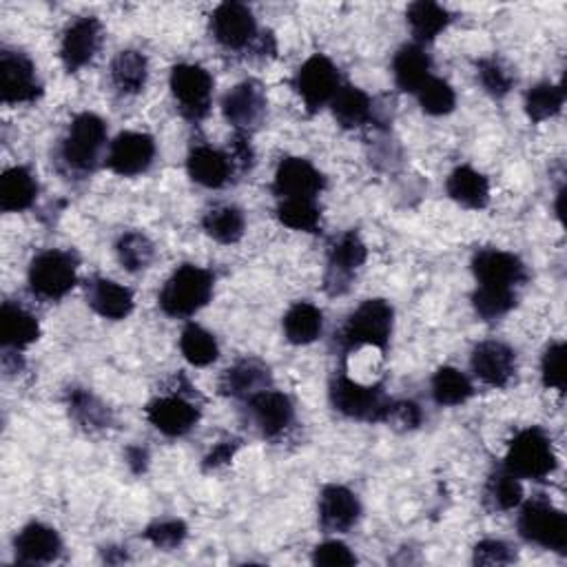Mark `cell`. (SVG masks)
Returning <instances> with one entry per match:
<instances>
[{
    "mask_svg": "<svg viewBox=\"0 0 567 567\" xmlns=\"http://www.w3.org/2000/svg\"><path fill=\"white\" fill-rule=\"evenodd\" d=\"M519 534L545 550L565 552L567 547V519L547 502L534 499L523 506L519 515Z\"/></svg>",
    "mask_w": 567,
    "mask_h": 567,
    "instance_id": "52a82bcc",
    "label": "cell"
},
{
    "mask_svg": "<svg viewBox=\"0 0 567 567\" xmlns=\"http://www.w3.org/2000/svg\"><path fill=\"white\" fill-rule=\"evenodd\" d=\"M319 208L313 200H304V197H289L281 200L277 206V220L295 231H306V233H315V229L319 227Z\"/></svg>",
    "mask_w": 567,
    "mask_h": 567,
    "instance_id": "ab89813d",
    "label": "cell"
},
{
    "mask_svg": "<svg viewBox=\"0 0 567 567\" xmlns=\"http://www.w3.org/2000/svg\"><path fill=\"white\" fill-rule=\"evenodd\" d=\"M116 253H118L120 264L129 273H137V270H145L152 266V262L156 257V246L145 233L131 231L118 240Z\"/></svg>",
    "mask_w": 567,
    "mask_h": 567,
    "instance_id": "74e56055",
    "label": "cell"
},
{
    "mask_svg": "<svg viewBox=\"0 0 567 567\" xmlns=\"http://www.w3.org/2000/svg\"><path fill=\"white\" fill-rule=\"evenodd\" d=\"M210 34L225 49L242 51L253 47L257 36V23L253 12L242 3H222L210 16Z\"/></svg>",
    "mask_w": 567,
    "mask_h": 567,
    "instance_id": "4fadbf2b",
    "label": "cell"
},
{
    "mask_svg": "<svg viewBox=\"0 0 567 567\" xmlns=\"http://www.w3.org/2000/svg\"><path fill=\"white\" fill-rule=\"evenodd\" d=\"M541 375L547 388H556L558 393L565 390V343L554 341L547 346L541 360Z\"/></svg>",
    "mask_w": 567,
    "mask_h": 567,
    "instance_id": "bcb514c9",
    "label": "cell"
},
{
    "mask_svg": "<svg viewBox=\"0 0 567 567\" xmlns=\"http://www.w3.org/2000/svg\"><path fill=\"white\" fill-rule=\"evenodd\" d=\"M102 45V25L94 16H83L71 23L62 36L60 58L69 74L83 69L94 60Z\"/></svg>",
    "mask_w": 567,
    "mask_h": 567,
    "instance_id": "ac0fdd59",
    "label": "cell"
},
{
    "mask_svg": "<svg viewBox=\"0 0 567 567\" xmlns=\"http://www.w3.org/2000/svg\"><path fill=\"white\" fill-rule=\"evenodd\" d=\"M40 337L38 319L14 302L3 304L0 313V341L5 350H23Z\"/></svg>",
    "mask_w": 567,
    "mask_h": 567,
    "instance_id": "4316f807",
    "label": "cell"
},
{
    "mask_svg": "<svg viewBox=\"0 0 567 567\" xmlns=\"http://www.w3.org/2000/svg\"><path fill=\"white\" fill-rule=\"evenodd\" d=\"M393 306L386 300H369L358 311H352L346 319L339 343L343 350H354L362 346H375L386 350L393 333Z\"/></svg>",
    "mask_w": 567,
    "mask_h": 567,
    "instance_id": "277c9868",
    "label": "cell"
},
{
    "mask_svg": "<svg viewBox=\"0 0 567 567\" xmlns=\"http://www.w3.org/2000/svg\"><path fill=\"white\" fill-rule=\"evenodd\" d=\"M448 195L466 208H485L490 202V182L472 167H457L448 182Z\"/></svg>",
    "mask_w": 567,
    "mask_h": 567,
    "instance_id": "f546056e",
    "label": "cell"
},
{
    "mask_svg": "<svg viewBox=\"0 0 567 567\" xmlns=\"http://www.w3.org/2000/svg\"><path fill=\"white\" fill-rule=\"evenodd\" d=\"M16 560L23 565H40L51 563L62 552V541L58 532L43 523H29L21 530V534L14 541Z\"/></svg>",
    "mask_w": 567,
    "mask_h": 567,
    "instance_id": "603a6c76",
    "label": "cell"
},
{
    "mask_svg": "<svg viewBox=\"0 0 567 567\" xmlns=\"http://www.w3.org/2000/svg\"><path fill=\"white\" fill-rule=\"evenodd\" d=\"M295 92L306 105L309 113H317L326 102H330L337 94L339 85V71L337 67L322 53L309 58L293 81Z\"/></svg>",
    "mask_w": 567,
    "mask_h": 567,
    "instance_id": "9c48e42d",
    "label": "cell"
},
{
    "mask_svg": "<svg viewBox=\"0 0 567 567\" xmlns=\"http://www.w3.org/2000/svg\"><path fill=\"white\" fill-rule=\"evenodd\" d=\"M472 306L476 315L485 322L502 319L517 306L515 289H499V287H479L472 295Z\"/></svg>",
    "mask_w": 567,
    "mask_h": 567,
    "instance_id": "60d3db41",
    "label": "cell"
},
{
    "mask_svg": "<svg viewBox=\"0 0 567 567\" xmlns=\"http://www.w3.org/2000/svg\"><path fill=\"white\" fill-rule=\"evenodd\" d=\"M38 195V182L25 167L8 169L0 178V208L14 213L27 210Z\"/></svg>",
    "mask_w": 567,
    "mask_h": 567,
    "instance_id": "83f0119b",
    "label": "cell"
},
{
    "mask_svg": "<svg viewBox=\"0 0 567 567\" xmlns=\"http://www.w3.org/2000/svg\"><path fill=\"white\" fill-rule=\"evenodd\" d=\"M324 328V315L317 306L309 302H298L289 309V313L284 315V333L287 339L298 346L313 343Z\"/></svg>",
    "mask_w": 567,
    "mask_h": 567,
    "instance_id": "d6a6232c",
    "label": "cell"
},
{
    "mask_svg": "<svg viewBox=\"0 0 567 567\" xmlns=\"http://www.w3.org/2000/svg\"><path fill=\"white\" fill-rule=\"evenodd\" d=\"M330 401L337 412L358 421H384L393 406L382 386L358 384L343 373L330 384Z\"/></svg>",
    "mask_w": 567,
    "mask_h": 567,
    "instance_id": "8992f818",
    "label": "cell"
},
{
    "mask_svg": "<svg viewBox=\"0 0 567 567\" xmlns=\"http://www.w3.org/2000/svg\"><path fill=\"white\" fill-rule=\"evenodd\" d=\"M417 96H419L421 109L429 116H446L457 105L455 89L442 79H431L417 92Z\"/></svg>",
    "mask_w": 567,
    "mask_h": 567,
    "instance_id": "7bdbcfd3",
    "label": "cell"
},
{
    "mask_svg": "<svg viewBox=\"0 0 567 567\" xmlns=\"http://www.w3.org/2000/svg\"><path fill=\"white\" fill-rule=\"evenodd\" d=\"M180 350L184 360L193 366H208L218 360L220 348L216 337L197 324H189L180 337Z\"/></svg>",
    "mask_w": 567,
    "mask_h": 567,
    "instance_id": "d590c367",
    "label": "cell"
},
{
    "mask_svg": "<svg viewBox=\"0 0 567 567\" xmlns=\"http://www.w3.org/2000/svg\"><path fill=\"white\" fill-rule=\"evenodd\" d=\"M523 502V485L506 468L490 476L485 485V504L492 510H512Z\"/></svg>",
    "mask_w": 567,
    "mask_h": 567,
    "instance_id": "f35d334b",
    "label": "cell"
},
{
    "mask_svg": "<svg viewBox=\"0 0 567 567\" xmlns=\"http://www.w3.org/2000/svg\"><path fill=\"white\" fill-rule=\"evenodd\" d=\"M563 100H565V94L560 87H556L552 83H541L528 92L526 111H528L530 120L543 122V120H550L560 113Z\"/></svg>",
    "mask_w": 567,
    "mask_h": 567,
    "instance_id": "b9f144b4",
    "label": "cell"
},
{
    "mask_svg": "<svg viewBox=\"0 0 567 567\" xmlns=\"http://www.w3.org/2000/svg\"><path fill=\"white\" fill-rule=\"evenodd\" d=\"M231 160H233V167L240 169V171H249L255 162V152L251 147V140L246 133H238L231 137Z\"/></svg>",
    "mask_w": 567,
    "mask_h": 567,
    "instance_id": "f907efd6",
    "label": "cell"
},
{
    "mask_svg": "<svg viewBox=\"0 0 567 567\" xmlns=\"http://www.w3.org/2000/svg\"><path fill=\"white\" fill-rule=\"evenodd\" d=\"M173 98L189 120H202L210 109L213 79L200 64H178L171 71Z\"/></svg>",
    "mask_w": 567,
    "mask_h": 567,
    "instance_id": "ba28073f",
    "label": "cell"
},
{
    "mask_svg": "<svg viewBox=\"0 0 567 567\" xmlns=\"http://www.w3.org/2000/svg\"><path fill=\"white\" fill-rule=\"evenodd\" d=\"M504 468L517 479H547L556 470V453L552 439L541 429L521 431L510 442Z\"/></svg>",
    "mask_w": 567,
    "mask_h": 567,
    "instance_id": "5b68a950",
    "label": "cell"
},
{
    "mask_svg": "<svg viewBox=\"0 0 567 567\" xmlns=\"http://www.w3.org/2000/svg\"><path fill=\"white\" fill-rule=\"evenodd\" d=\"M326 180L324 176L304 158H284L275 171L273 191L281 200L289 197H304L315 200L319 191L324 189Z\"/></svg>",
    "mask_w": 567,
    "mask_h": 567,
    "instance_id": "d6986e66",
    "label": "cell"
},
{
    "mask_svg": "<svg viewBox=\"0 0 567 567\" xmlns=\"http://www.w3.org/2000/svg\"><path fill=\"white\" fill-rule=\"evenodd\" d=\"M213 295V275L195 264H182L160 291V309L169 317H191L208 304Z\"/></svg>",
    "mask_w": 567,
    "mask_h": 567,
    "instance_id": "6da1fadb",
    "label": "cell"
},
{
    "mask_svg": "<svg viewBox=\"0 0 567 567\" xmlns=\"http://www.w3.org/2000/svg\"><path fill=\"white\" fill-rule=\"evenodd\" d=\"M107 140V124L96 113H81L69 124L60 145L62 165L79 176L94 171Z\"/></svg>",
    "mask_w": 567,
    "mask_h": 567,
    "instance_id": "7a4b0ae2",
    "label": "cell"
},
{
    "mask_svg": "<svg viewBox=\"0 0 567 567\" xmlns=\"http://www.w3.org/2000/svg\"><path fill=\"white\" fill-rule=\"evenodd\" d=\"M186 534H189V528H186L184 521H180V519H162V521H156V523H152L147 528L145 539L149 543H154L156 547H160V550H173V547L184 543Z\"/></svg>",
    "mask_w": 567,
    "mask_h": 567,
    "instance_id": "f6af8a7d",
    "label": "cell"
},
{
    "mask_svg": "<svg viewBox=\"0 0 567 567\" xmlns=\"http://www.w3.org/2000/svg\"><path fill=\"white\" fill-rule=\"evenodd\" d=\"M154 158L156 140L149 133L124 131L111 142L107 167L122 178H133L145 173L154 165Z\"/></svg>",
    "mask_w": 567,
    "mask_h": 567,
    "instance_id": "7c38bea8",
    "label": "cell"
},
{
    "mask_svg": "<svg viewBox=\"0 0 567 567\" xmlns=\"http://www.w3.org/2000/svg\"><path fill=\"white\" fill-rule=\"evenodd\" d=\"M472 373L492 388H506L517 373V354L504 341H481L472 350Z\"/></svg>",
    "mask_w": 567,
    "mask_h": 567,
    "instance_id": "2e32d148",
    "label": "cell"
},
{
    "mask_svg": "<svg viewBox=\"0 0 567 567\" xmlns=\"http://www.w3.org/2000/svg\"><path fill=\"white\" fill-rule=\"evenodd\" d=\"M472 395H474V388L461 371H457L453 366H444L435 373L433 397L439 406H459V403H466Z\"/></svg>",
    "mask_w": 567,
    "mask_h": 567,
    "instance_id": "8d00e7d4",
    "label": "cell"
},
{
    "mask_svg": "<svg viewBox=\"0 0 567 567\" xmlns=\"http://www.w3.org/2000/svg\"><path fill=\"white\" fill-rule=\"evenodd\" d=\"M431 69H433L431 56L425 53L419 45L401 47L393 60L395 83L401 92H408V94H417L425 83L433 79Z\"/></svg>",
    "mask_w": 567,
    "mask_h": 567,
    "instance_id": "cb8c5ba5",
    "label": "cell"
},
{
    "mask_svg": "<svg viewBox=\"0 0 567 567\" xmlns=\"http://www.w3.org/2000/svg\"><path fill=\"white\" fill-rule=\"evenodd\" d=\"M69 412L87 431H102L111 423L109 408L98 397H94L89 390L83 388L69 390Z\"/></svg>",
    "mask_w": 567,
    "mask_h": 567,
    "instance_id": "e575fe53",
    "label": "cell"
},
{
    "mask_svg": "<svg viewBox=\"0 0 567 567\" xmlns=\"http://www.w3.org/2000/svg\"><path fill=\"white\" fill-rule=\"evenodd\" d=\"M313 560L326 567H341V565H354L358 563V556H354L348 550V545H343L341 541H326L315 547Z\"/></svg>",
    "mask_w": 567,
    "mask_h": 567,
    "instance_id": "c3c4849f",
    "label": "cell"
},
{
    "mask_svg": "<svg viewBox=\"0 0 567 567\" xmlns=\"http://www.w3.org/2000/svg\"><path fill=\"white\" fill-rule=\"evenodd\" d=\"M238 448H240V439H236V437H229V439L216 444V448H213L204 459V470H216V468L227 466L233 459V455L238 453Z\"/></svg>",
    "mask_w": 567,
    "mask_h": 567,
    "instance_id": "816d5d0a",
    "label": "cell"
},
{
    "mask_svg": "<svg viewBox=\"0 0 567 567\" xmlns=\"http://www.w3.org/2000/svg\"><path fill=\"white\" fill-rule=\"evenodd\" d=\"M222 113L238 133L255 131L266 118V94L260 83L246 81L236 85L222 100Z\"/></svg>",
    "mask_w": 567,
    "mask_h": 567,
    "instance_id": "e0dca14e",
    "label": "cell"
},
{
    "mask_svg": "<svg viewBox=\"0 0 567 567\" xmlns=\"http://www.w3.org/2000/svg\"><path fill=\"white\" fill-rule=\"evenodd\" d=\"M147 419L167 437H184L200 421V408L182 393L156 397L147 406Z\"/></svg>",
    "mask_w": 567,
    "mask_h": 567,
    "instance_id": "9a60e30c",
    "label": "cell"
},
{
    "mask_svg": "<svg viewBox=\"0 0 567 567\" xmlns=\"http://www.w3.org/2000/svg\"><path fill=\"white\" fill-rule=\"evenodd\" d=\"M186 167H189L191 180L206 189H222L236 171L229 154L213 149L208 145L193 147L189 154Z\"/></svg>",
    "mask_w": 567,
    "mask_h": 567,
    "instance_id": "7402d4cb",
    "label": "cell"
},
{
    "mask_svg": "<svg viewBox=\"0 0 567 567\" xmlns=\"http://www.w3.org/2000/svg\"><path fill=\"white\" fill-rule=\"evenodd\" d=\"M397 431H414L421 423V408L414 401H393L386 419Z\"/></svg>",
    "mask_w": 567,
    "mask_h": 567,
    "instance_id": "681fc988",
    "label": "cell"
},
{
    "mask_svg": "<svg viewBox=\"0 0 567 567\" xmlns=\"http://www.w3.org/2000/svg\"><path fill=\"white\" fill-rule=\"evenodd\" d=\"M89 306L105 319H124L133 311V293L111 279L96 277L87 287Z\"/></svg>",
    "mask_w": 567,
    "mask_h": 567,
    "instance_id": "d4e9b609",
    "label": "cell"
},
{
    "mask_svg": "<svg viewBox=\"0 0 567 567\" xmlns=\"http://www.w3.org/2000/svg\"><path fill=\"white\" fill-rule=\"evenodd\" d=\"M406 16L417 43H433L450 25L448 10L431 0H417L408 8Z\"/></svg>",
    "mask_w": 567,
    "mask_h": 567,
    "instance_id": "1f68e13d",
    "label": "cell"
},
{
    "mask_svg": "<svg viewBox=\"0 0 567 567\" xmlns=\"http://www.w3.org/2000/svg\"><path fill=\"white\" fill-rule=\"evenodd\" d=\"M202 227L206 236L216 242L236 244L244 236L246 220H244V213L238 206H216L206 213Z\"/></svg>",
    "mask_w": 567,
    "mask_h": 567,
    "instance_id": "836d02e7",
    "label": "cell"
},
{
    "mask_svg": "<svg viewBox=\"0 0 567 567\" xmlns=\"http://www.w3.org/2000/svg\"><path fill=\"white\" fill-rule=\"evenodd\" d=\"M476 74L479 81L483 85V89L494 96V98H504L506 94H510L512 89V76L506 71V67L496 60V58H483L476 62Z\"/></svg>",
    "mask_w": 567,
    "mask_h": 567,
    "instance_id": "ee69618b",
    "label": "cell"
},
{
    "mask_svg": "<svg viewBox=\"0 0 567 567\" xmlns=\"http://www.w3.org/2000/svg\"><path fill=\"white\" fill-rule=\"evenodd\" d=\"M79 260L69 251H43L29 264V289L34 295L56 302L79 284Z\"/></svg>",
    "mask_w": 567,
    "mask_h": 567,
    "instance_id": "3957f363",
    "label": "cell"
},
{
    "mask_svg": "<svg viewBox=\"0 0 567 567\" xmlns=\"http://www.w3.org/2000/svg\"><path fill=\"white\" fill-rule=\"evenodd\" d=\"M472 270L479 287H499V289H517L528 281L526 264L506 251L483 249L472 260Z\"/></svg>",
    "mask_w": 567,
    "mask_h": 567,
    "instance_id": "5bb4252c",
    "label": "cell"
},
{
    "mask_svg": "<svg viewBox=\"0 0 567 567\" xmlns=\"http://www.w3.org/2000/svg\"><path fill=\"white\" fill-rule=\"evenodd\" d=\"M246 401L253 421L257 423L260 433L266 439H275L291 429V423L295 419V408L293 401L284 393L266 388Z\"/></svg>",
    "mask_w": 567,
    "mask_h": 567,
    "instance_id": "ffe728a7",
    "label": "cell"
},
{
    "mask_svg": "<svg viewBox=\"0 0 567 567\" xmlns=\"http://www.w3.org/2000/svg\"><path fill=\"white\" fill-rule=\"evenodd\" d=\"M366 244L362 238L348 231L341 238H337L328 253V270H326V291L330 295H341L348 291L350 281L366 262Z\"/></svg>",
    "mask_w": 567,
    "mask_h": 567,
    "instance_id": "8fae6325",
    "label": "cell"
},
{
    "mask_svg": "<svg viewBox=\"0 0 567 567\" xmlns=\"http://www.w3.org/2000/svg\"><path fill=\"white\" fill-rule=\"evenodd\" d=\"M0 94L8 105L34 102L43 96L36 67L25 53L10 49L0 53Z\"/></svg>",
    "mask_w": 567,
    "mask_h": 567,
    "instance_id": "30bf717a",
    "label": "cell"
},
{
    "mask_svg": "<svg viewBox=\"0 0 567 567\" xmlns=\"http://www.w3.org/2000/svg\"><path fill=\"white\" fill-rule=\"evenodd\" d=\"M517 554L515 550L504 541H481L474 545V563L476 565H508L515 563Z\"/></svg>",
    "mask_w": 567,
    "mask_h": 567,
    "instance_id": "7dc6e473",
    "label": "cell"
},
{
    "mask_svg": "<svg viewBox=\"0 0 567 567\" xmlns=\"http://www.w3.org/2000/svg\"><path fill=\"white\" fill-rule=\"evenodd\" d=\"M362 506L358 494L343 485H326L319 494V523L326 532H348L360 521Z\"/></svg>",
    "mask_w": 567,
    "mask_h": 567,
    "instance_id": "44dd1931",
    "label": "cell"
},
{
    "mask_svg": "<svg viewBox=\"0 0 567 567\" xmlns=\"http://www.w3.org/2000/svg\"><path fill=\"white\" fill-rule=\"evenodd\" d=\"M149 64L140 51H120L111 62V83L124 96H135L147 85Z\"/></svg>",
    "mask_w": 567,
    "mask_h": 567,
    "instance_id": "f1b7e54d",
    "label": "cell"
},
{
    "mask_svg": "<svg viewBox=\"0 0 567 567\" xmlns=\"http://www.w3.org/2000/svg\"><path fill=\"white\" fill-rule=\"evenodd\" d=\"M330 107H333L335 120L343 129H358V126L366 124L373 116L371 98L360 87H352V85H341L337 89L335 98L330 100Z\"/></svg>",
    "mask_w": 567,
    "mask_h": 567,
    "instance_id": "4dcf8cb0",
    "label": "cell"
},
{
    "mask_svg": "<svg viewBox=\"0 0 567 567\" xmlns=\"http://www.w3.org/2000/svg\"><path fill=\"white\" fill-rule=\"evenodd\" d=\"M270 386V371L260 360H242L231 366L222 377V393L236 399H251L253 395L266 390Z\"/></svg>",
    "mask_w": 567,
    "mask_h": 567,
    "instance_id": "484cf974",
    "label": "cell"
}]
</instances>
